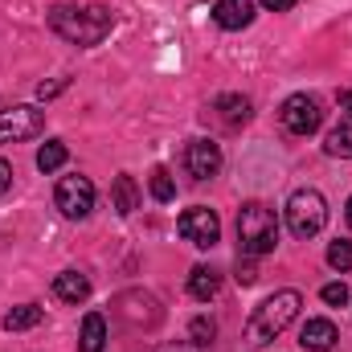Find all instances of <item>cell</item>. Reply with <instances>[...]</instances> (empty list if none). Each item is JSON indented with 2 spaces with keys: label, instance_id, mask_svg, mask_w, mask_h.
<instances>
[{
  "label": "cell",
  "instance_id": "6da1fadb",
  "mask_svg": "<svg viewBox=\"0 0 352 352\" xmlns=\"http://www.w3.org/2000/svg\"><path fill=\"white\" fill-rule=\"evenodd\" d=\"M111 12L107 8H98V4H90V8H78V4H54L50 8V29L62 37V41H70V45H98L107 33H111Z\"/></svg>",
  "mask_w": 352,
  "mask_h": 352
},
{
  "label": "cell",
  "instance_id": "7a4b0ae2",
  "mask_svg": "<svg viewBox=\"0 0 352 352\" xmlns=\"http://www.w3.org/2000/svg\"><path fill=\"white\" fill-rule=\"evenodd\" d=\"M299 307H303V295L291 291V287L266 295L263 303L254 307L250 324H246V344H250V349H263V344H270L274 336H283V332L299 320Z\"/></svg>",
  "mask_w": 352,
  "mask_h": 352
},
{
  "label": "cell",
  "instance_id": "3957f363",
  "mask_svg": "<svg viewBox=\"0 0 352 352\" xmlns=\"http://www.w3.org/2000/svg\"><path fill=\"white\" fill-rule=\"evenodd\" d=\"M274 246H278L274 209H266L263 201H246L238 209V254L242 258H263V254H274Z\"/></svg>",
  "mask_w": 352,
  "mask_h": 352
},
{
  "label": "cell",
  "instance_id": "277c9868",
  "mask_svg": "<svg viewBox=\"0 0 352 352\" xmlns=\"http://www.w3.org/2000/svg\"><path fill=\"white\" fill-rule=\"evenodd\" d=\"M328 226V201L320 188H295L287 201V230L295 238H316Z\"/></svg>",
  "mask_w": 352,
  "mask_h": 352
},
{
  "label": "cell",
  "instance_id": "5b68a950",
  "mask_svg": "<svg viewBox=\"0 0 352 352\" xmlns=\"http://www.w3.org/2000/svg\"><path fill=\"white\" fill-rule=\"evenodd\" d=\"M278 123H283L291 135H311V131H320V123H324V107H320L316 94H303V90H299V94L283 98Z\"/></svg>",
  "mask_w": 352,
  "mask_h": 352
},
{
  "label": "cell",
  "instance_id": "8992f818",
  "mask_svg": "<svg viewBox=\"0 0 352 352\" xmlns=\"http://www.w3.org/2000/svg\"><path fill=\"white\" fill-rule=\"evenodd\" d=\"M54 205L70 221L90 217V209H94V184H90V176H62L58 188H54Z\"/></svg>",
  "mask_w": 352,
  "mask_h": 352
},
{
  "label": "cell",
  "instance_id": "52a82bcc",
  "mask_svg": "<svg viewBox=\"0 0 352 352\" xmlns=\"http://www.w3.org/2000/svg\"><path fill=\"white\" fill-rule=\"evenodd\" d=\"M176 230H180V238L192 242L197 250H213L217 238H221V221H217V213H213L209 205H192V209H184L180 221H176Z\"/></svg>",
  "mask_w": 352,
  "mask_h": 352
},
{
  "label": "cell",
  "instance_id": "ba28073f",
  "mask_svg": "<svg viewBox=\"0 0 352 352\" xmlns=\"http://www.w3.org/2000/svg\"><path fill=\"white\" fill-rule=\"evenodd\" d=\"M41 131H45V111H37V107L0 111V144H25Z\"/></svg>",
  "mask_w": 352,
  "mask_h": 352
},
{
  "label": "cell",
  "instance_id": "9c48e42d",
  "mask_svg": "<svg viewBox=\"0 0 352 352\" xmlns=\"http://www.w3.org/2000/svg\"><path fill=\"white\" fill-rule=\"evenodd\" d=\"M184 173L192 180H213L221 173V148L213 140H188L184 148Z\"/></svg>",
  "mask_w": 352,
  "mask_h": 352
},
{
  "label": "cell",
  "instance_id": "30bf717a",
  "mask_svg": "<svg viewBox=\"0 0 352 352\" xmlns=\"http://www.w3.org/2000/svg\"><path fill=\"white\" fill-rule=\"evenodd\" d=\"M209 111H213V119H217L221 127L238 131V127H246V123H250V115H254V102H250L246 94H217Z\"/></svg>",
  "mask_w": 352,
  "mask_h": 352
},
{
  "label": "cell",
  "instance_id": "8fae6325",
  "mask_svg": "<svg viewBox=\"0 0 352 352\" xmlns=\"http://www.w3.org/2000/svg\"><path fill=\"white\" fill-rule=\"evenodd\" d=\"M336 340H340V332H336V324L332 320H307L303 328H299V344L311 352H328L336 349Z\"/></svg>",
  "mask_w": 352,
  "mask_h": 352
},
{
  "label": "cell",
  "instance_id": "7c38bea8",
  "mask_svg": "<svg viewBox=\"0 0 352 352\" xmlns=\"http://www.w3.org/2000/svg\"><path fill=\"white\" fill-rule=\"evenodd\" d=\"M213 21L221 29H246L254 21V0H217L213 4Z\"/></svg>",
  "mask_w": 352,
  "mask_h": 352
},
{
  "label": "cell",
  "instance_id": "4fadbf2b",
  "mask_svg": "<svg viewBox=\"0 0 352 352\" xmlns=\"http://www.w3.org/2000/svg\"><path fill=\"white\" fill-rule=\"evenodd\" d=\"M54 295H58L62 303H82L90 295V278L82 270H62V274L54 278Z\"/></svg>",
  "mask_w": 352,
  "mask_h": 352
},
{
  "label": "cell",
  "instance_id": "5bb4252c",
  "mask_svg": "<svg viewBox=\"0 0 352 352\" xmlns=\"http://www.w3.org/2000/svg\"><path fill=\"white\" fill-rule=\"evenodd\" d=\"M221 291V270H213V266H192V274H188V295L192 299H201V303H209L213 295Z\"/></svg>",
  "mask_w": 352,
  "mask_h": 352
},
{
  "label": "cell",
  "instance_id": "9a60e30c",
  "mask_svg": "<svg viewBox=\"0 0 352 352\" xmlns=\"http://www.w3.org/2000/svg\"><path fill=\"white\" fill-rule=\"evenodd\" d=\"M324 152L332 156V160H352V115H340V123L328 131V140H324Z\"/></svg>",
  "mask_w": 352,
  "mask_h": 352
},
{
  "label": "cell",
  "instance_id": "2e32d148",
  "mask_svg": "<svg viewBox=\"0 0 352 352\" xmlns=\"http://www.w3.org/2000/svg\"><path fill=\"white\" fill-rule=\"evenodd\" d=\"M111 205H115V213H135L140 209V184L131 180V176H115V184H111Z\"/></svg>",
  "mask_w": 352,
  "mask_h": 352
},
{
  "label": "cell",
  "instance_id": "e0dca14e",
  "mask_svg": "<svg viewBox=\"0 0 352 352\" xmlns=\"http://www.w3.org/2000/svg\"><path fill=\"white\" fill-rule=\"evenodd\" d=\"M107 349V320L98 311H90L82 320V336H78V352H102Z\"/></svg>",
  "mask_w": 352,
  "mask_h": 352
},
{
  "label": "cell",
  "instance_id": "ac0fdd59",
  "mask_svg": "<svg viewBox=\"0 0 352 352\" xmlns=\"http://www.w3.org/2000/svg\"><path fill=\"white\" fill-rule=\"evenodd\" d=\"M41 316H45V311H41L37 303H21V307H12L0 324H4V332H25V328H37Z\"/></svg>",
  "mask_w": 352,
  "mask_h": 352
},
{
  "label": "cell",
  "instance_id": "d6986e66",
  "mask_svg": "<svg viewBox=\"0 0 352 352\" xmlns=\"http://www.w3.org/2000/svg\"><path fill=\"white\" fill-rule=\"evenodd\" d=\"M66 160H70V148H66L62 140H50V144H41V152H37V168H41V173H58Z\"/></svg>",
  "mask_w": 352,
  "mask_h": 352
},
{
  "label": "cell",
  "instance_id": "ffe728a7",
  "mask_svg": "<svg viewBox=\"0 0 352 352\" xmlns=\"http://www.w3.org/2000/svg\"><path fill=\"white\" fill-rule=\"evenodd\" d=\"M152 197H156V201H173L176 197V180H173L168 168H156V173H152Z\"/></svg>",
  "mask_w": 352,
  "mask_h": 352
},
{
  "label": "cell",
  "instance_id": "44dd1931",
  "mask_svg": "<svg viewBox=\"0 0 352 352\" xmlns=\"http://www.w3.org/2000/svg\"><path fill=\"white\" fill-rule=\"evenodd\" d=\"M188 336H192L197 344H205V349H209V344H213V336H217V324H213L209 316H197V320L188 324Z\"/></svg>",
  "mask_w": 352,
  "mask_h": 352
},
{
  "label": "cell",
  "instance_id": "7402d4cb",
  "mask_svg": "<svg viewBox=\"0 0 352 352\" xmlns=\"http://www.w3.org/2000/svg\"><path fill=\"white\" fill-rule=\"evenodd\" d=\"M328 266L340 270V274L352 270V242H332V246H328Z\"/></svg>",
  "mask_w": 352,
  "mask_h": 352
},
{
  "label": "cell",
  "instance_id": "603a6c76",
  "mask_svg": "<svg viewBox=\"0 0 352 352\" xmlns=\"http://www.w3.org/2000/svg\"><path fill=\"white\" fill-rule=\"evenodd\" d=\"M320 299H324L328 307H344V303H349V287H344V283H328V287L320 291Z\"/></svg>",
  "mask_w": 352,
  "mask_h": 352
},
{
  "label": "cell",
  "instance_id": "cb8c5ba5",
  "mask_svg": "<svg viewBox=\"0 0 352 352\" xmlns=\"http://www.w3.org/2000/svg\"><path fill=\"white\" fill-rule=\"evenodd\" d=\"M234 278H238L242 287H254V283H258V270H254V263H250V258H238V266H234Z\"/></svg>",
  "mask_w": 352,
  "mask_h": 352
},
{
  "label": "cell",
  "instance_id": "d4e9b609",
  "mask_svg": "<svg viewBox=\"0 0 352 352\" xmlns=\"http://www.w3.org/2000/svg\"><path fill=\"white\" fill-rule=\"evenodd\" d=\"M156 352H209V349L197 344V340H168V344H160Z\"/></svg>",
  "mask_w": 352,
  "mask_h": 352
},
{
  "label": "cell",
  "instance_id": "484cf974",
  "mask_svg": "<svg viewBox=\"0 0 352 352\" xmlns=\"http://www.w3.org/2000/svg\"><path fill=\"white\" fill-rule=\"evenodd\" d=\"M66 87H70L66 78H58V82H41V87H37V98H41V102H45V98H58Z\"/></svg>",
  "mask_w": 352,
  "mask_h": 352
},
{
  "label": "cell",
  "instance_id": "4316f807",
  "mask_svg": "<svg viewBox=\"0 0 352 352\" xmlns=\"http://www.w3.org/2000/svg\"><path fill=\"white\" fill-rule=\"evenodd\" d=\"M258 4H263L266 12H287V8H295L299 0H258Z\"/></svg>",
  "mask_w": 352,
  "mask_h": 352
},
{
  "label": "cell",
  "instance_id": "83f0119b",
  "mask_svg": "<svg viewBox=\"0 0 352 352\" xmlns=\"http://www.w3.org/2000/svg\"><path fill=\"white\" fill-rule=\"evenodd\" d=\"M8 188H12V164H8V160H0V197H4Z\"/></svg>",
  "mask_w": 352,
  "mask_h": 352
},
{
  "label": "cell",
  "instance_id": "f1b7e54d",
  "mask_svg": "<svg viewBox=\"0 0 352 352\" xmlns=\"http://www.w3.org/2000/svg\"><path fill=\"white\" fill-rule=\"evenodd\" d=\"M336 98H340V107H344V111H352V90H340Z\"/></svg>",
  "mask_w": 352,
  "mask_h": 352
},
{
  "label": "cell",
  "instance_id": "f546056e",
  "mask_svg": "<svg viewBox=\"0 0 352 352\" xmlns=\"http://www.w3.org/2000/svg\"><path fill=\"white\" fill-rule=\"evenodd\" d=\"M344 217H349V226H352V197H349V209H344Z\"/></svg>",
  "mask_w": 352,
  "mask_h": 352
}]
</instances>
